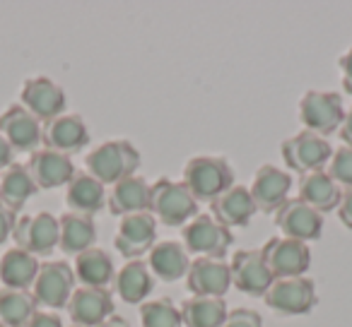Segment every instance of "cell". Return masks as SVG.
Instances as JSON below:
<instances>
[{"label": "cell", "instance_id": "25", "mask_svg": "<svg viewBox=\"0 0 352 327\" xmlns=\"http://www.w3.org/2000/svg\"><path fill=\"white\" fill-rule=\"evenodd\" d=\"M97 243V224L92 217L75 215V212H65L58 219V245L65 255H75L94 248Z\"/></svg>", "mask_w": 352, "mask_h": 327}, {"label": "cell", "instance_id": "32", "mask_svg": "<svg viewBox=\"0 0 352 327\" xmlns=\"http://www.w3.org/2000/svg\"><path fill=\"white\" fill-rule=\"evenodd\" d=\"M36 306L39 303L30 289H0V322L6 327H27Z\"/></svg>", "mask_w": 352, "mask_h": 327}, {"label": "cell", "instance_id": "11", "mask_svg": "<svg viewBox=\"0 0 352 327\" xmlns=\"http://www.w3.org/2000/svg\"><path fill=\"white\" fill-rule=\"evenodd\" d=\"M157 243V219L150 212H138V215L121 217L118 231L113 236L116 250L128 260H138L142 253H150Z\"/></svg>", "mask_w": 352, "mask_h": 327}, {"label": "cell", "instance_id": "35", "mask_svg": "<svg viewBox=\"0 0 352 327\" xmlns=\"http://www.w3.org/2000/svg\"><path fill=\"white\" fill-rule=\"evenodd\" d=\"M222 327H263V317L251 308H236L227 315Z\"/></svg>", "mask_w": 352, "mask_h": 327}, {"label": "cell", "instance_id": "37", "mask_svg": "<svg viewBox=\"0 0 352 327\" xmlns=\"http://www.w3.org/2000/svg\"><path fill=\"white\" fill-rule=\"evenodd\" d=\"M338 217H340V221L347 226V229H352V188H345L340 195V205H338Z\"/></svg>", "mask_w": 352, "mask_h": 327}, {"label": "cell", "instance_id": "5", "mask_svg": "<svg viewBox=\"0 0 352 327\" xmlns=\"http://www.w3.org/2000/svg\"><path fill=\"white\" fill-rule=\"evenodd\" d=\"M345 106L338 92H323V89H309L299 101V121L304 130H311L321 137L340 130Z\"/></svg>", "mask_w": 352, "mask_h": 327}, {"label": "cell", "instance_id": "15", "mask_svg": "<svg viewBox=\"0 0 352 327\" xmlns=\"http://www.w3.org/2000/svg\"><path fill=\"white\" fill-rule=\"evenodd\" d=\"M275 224L283 231L285 239L302 241V243H311V241L321 239L323 234V215L311 210L299 197L287 200L275 212Z\"/></svg>", "mask_w": 352, "mask_h": 327}, {"label": "cell", "instance_id": "2", "mask_svg": "<svg viewBox=\"0 0 352 327\" xmlns=\"http://www.w3.org/2000/svg\"><path fill=\"white\" fill-rule=\"evenodd\" d=\"M184 186L191 191L196 202H212L234 186V169L225 156H193L184 167Z\"/></svg>", "mask_w": 352, "mask_h": 327}, {"label": "cell", "instance_id": "4", "mask_svg": "<svg viewBox=\"0 0 352 327\" xmlns=\"http://www.w3.org/2000/svg\"><path fill=\"white\" fill-rule=\"evenodd\" d=\"M184 245L188 253L198 255V258H215L225 260L230 253L234 236L232 229L222 226L212 215H196L182 231Z\"/></svg>", "mask_w": 352, "mask_h": 327}, {"label": "cell", "instance_id": "39", "mask_svg": "<svg viewBox=\"0 0 352 327\" xmlns=\"http://www.w3.org/2000/svg\"><path fill=\"white\" fill-rule=\"evenodd\" d=\"M340 70H342V87L352 94V46L340 56Z\"/></svg>", "mask_w": 352, "mask_h": 327}, {"label": "cell", "instance_id": "44", "mask_svg": "<svg viewBox=\"0 0 352 327\" xmlns=\"http://www.w3.org/2000/svg\"><path fill=\"white\" fill-rule=\"evenodd\" d=\"M0 327H6V325H3V322H0Z\"/></svg>", "mask_w": 352, "mask_h": 327}, {"label": "cell", "instance_id": "20", "mask_svg": "<svg viewBox=\"0 0 352 327\" xmlns=\"http://www.w3.org/2000/svg\"><path fill=\"white\" fill-rule=\"evenodd\" d=\"M89 142L87 123L78 113H63L44 125V147L56 149L60 154H75Z\"/></svg>", "mask_w": 352, "mask_h": 327}, {"label": "cell", "instance_id": "36", "mask_svg": "<svg viewBox=\"0 0 352 327\" xmlns=\"http://www.w3.org/2000/svg\"><path fill=\"white\" fill-rule=\"evenodd\" d=\"M15 224H17V212H12L10 207H6L0 202V245L12 236Z\"/></svg>", "mask_w": 352, "mask_h": 327}, {"label": "cell", "instance_id": "33", "mask_svg": "<svg viewBox=\"0 0 352 327\" xmlns=\"http://www.w3.org/2000/svg\"><path fill=\"white\" fill-rule=\"evenodd\" d=\"M140 325L142 327H184L182 308L169 296L157 298V301L140 303Z\"/></svg>", "mask_w": 352, "mask_h": 327}, {"label": "cell", "instance_id": "18", "mask_svg": "<svg viewBox=\"0 0 352 327\" xmlns=\"http://www.w3.org/2000/svg\"><path fill=\"white\" fill-rule=\"evenodd\" d=\"M27 169H30L39 191H54V188L68 186L75 178L73 159L68 154L49 149V147H39L36 152H32Z\"/></svg>", "mask_w": 352, "mask_h": 327}, {"label": "cell", "instance_id": "23", "mask_svg": "<svg viewBox=\"0 0 352 327\" xmlns=\"http://www.w3.org/2000/svg\"><path fill=\"white\" fill-rule=\"evenodd\" d=\"M150 191L152 186L142 176H131L111 186V193L107 195V205L111 215L128 217L138 212H150Z\"/></svg>", "mask_w": 352, "mask_h": 327}, {"label": "cell", "instance_id": "26", "mask_svg": "<svg viewBox=\"0 0 352 327\" xmlns=\"http://www.w3.org/2000/svg\"><path fill=\"white\" fill-rule=\"evenodd\" d=\"M65 202H68L70 212H75V215L94 217L107 205L104 183H99L89 173H75L73 181L65 186Z\"/></svg>", "mask_w": 352, "mask_h": 327}, {"label": "cell", "instance_id": "1", "mask_svg": "<svg viewBox=\"0 0 352 327\" xmlns=\"http://www.w3.org/2000/svg\"><path fill=\"white\" fill-rule=\"evenodd\" d=\"M87 173L104 186H116L123 178L135 176L140 167V154L128 140H107L94 147L85 159Z\"/></svg>", "mask_w": 352, "mask_h": 327}, {"label": "cell", "instance_id": "22", "mask_svg": "<svg viewBox=\"0 0 352 327\" xmlns=\"http://www.w3.org/2000/svg\"><path fill=\"white\" fill-rule=\"evenodd\" d=\"M212 217L220 221L222 226L232 229V226H246L251 221V217L256 215V205L251 191L246 186H232L222 193L220 197L210 202Z\"/></svg>", "mask_w": 352, "mask_h": 327}, {"label": "cell", "instance_id": "40", "mask_svg": "<svg viewBox=\"0 0 352 327\" xmlns=\"http://www.w3.org/2000/svg\"><path fill=\"white\" fill-rule=\"evenodd\" d=\"M12 159H15V149H12L6 137L0 135V171H6L10 164H15Z\"/></svg>", "mask_w": 352, "mask_h": 327}, {"label": "cell", "instance_id": "43", "mask_svg": "<svg viewBox=\"0 0 352 327\" xmlns=\"http://www.w3.org/2000/svg\"><path fill=\"white\" fill-rule=\"evenodd\" d=\"M70 327H82V325H70Z\"/></svg>", "mask_w": 352, "mask_h": 327}, {"label": "cell", "instance_id": "21", "mask_svg": "<svg viewBox=\"0 0 352 327\" xmlns=\"http://www.w3.org/2000/svg\"><path fill=\"white\" fill-rule=\"evenodd\" d=\"M147 267H150L152 277H157L160 282H176V279L188 274L191 258H188V250L184 243L160 241V243L152 245Z\"/></svg>", "mask_w": 352, "mask_h": 327}, {"label": "cell", "instance_id": "42", "mask_svg": "<svg viewBox=\"0 0 352 327\" xmlns=\"http://www.w3.org/2000/svg\"><path fill=\"white\" fill-rule=\"evenodd\" d=\"M99 327H131V322H128L123 315H116V313H113V315L107 317Z\"/></svg>", "mask_w": 352, "mask_h": 327}, {"label": "cell", "instance_id": "29", "mask_svg": "<svg viewBox=\"0 0 352 327\" xmlns=\"http://www.w3.org/2000/svg\"><path fill=\"white\" fill-rule=\"evenodd\" d=\"M75 279H80V287H97L107 289L113 282L116 272H113V260L107 250L102 248H89L75 258Z\"/></svg>", "mask_w": 352, "mask_h": 327}, {"label": "cell", "instance_id": "31", "mask_svg": "<svg viewBox=\"0 0 352 327\" xmlns=\"http://www.w3.org/2000/svg\"><path fill=\"white\" fill-rule=\"evenodd\" d=\"M230 315L225 298L191 296L182 303L184 327H222Z\"/></svg>", "mask_w": 352, "mask_h": 327}, {"label": "cell", "instance_id": "27", "mask_svg": "<svg viewBox=\"0 0 352 327\" xmlns=\"http://www.w3.org/2000/svg\"><path fill=\"white\" fill-rule=\"evenodd\" d=\"M152 287H155V279H152L150 267L140 260H128L113 277V289H116L118 298L131 306L145 301L152 293Z\"/></svg>", "mask_w": 352, "mask_h": 327}, {"label": "cell", "instance_id": "14", "mask_svg": "<svg viewBox=\"0 0 352 327\" xmlns=\"http://www.w3.org/2000/svg\"><path fill=\"white\" fill-rule=\"evenodd\" d=\"M230 267H232V284L241 293H249V296H265L270 284L275 282V274L270 272L268 263H265L263 248L236 250Z\"/></svg>", "mask_w": 352, "mask_h": 327}, {"label": "cell", "instance_id": "28", "mask_svg": "<svg viewBox=\"0 0 352 327\" xmlns=\"http://www.w3.org/2000/svg\"><path fill=\"white\" fill-rule=\"evenodd\" d=\"M39 267V258L15 245L0 258V282L6 289H32Z\"/></svg>", "mask_w": 352, "mask_h": 327}, {"label": "cell", "instance_id": "7", "mask_svg": "<svg viewBox=\"0 0 352 327\" xmlns=\"http://www.w3.org/2000/svg\"><path fill=\"white\" fill-rule=\"evenodd\" d=\"M333 156V147L326 137L316 135L311 130H302L294 137H287L283 142V159L292 171L309 173V171H321L328 167V161Z\"/></svg>", "mask_w": 352, "mask_h": 327}, {"label": "cell", "instance_id": "8", "mask_svg": "<svg viewBox=\"0 0 352 327\" xmlns=\"http://www.w3.org/2000/svg\"><path fill=\"white\" fill-rule=\"evenodd\" d=\"M75 291V272L68 263H41L39 274H36L34 284H32V293H34L36 303L46 308H65Z\"/></svg>", "mask_w": 352, "mask_h": 327}, {"label": "cell", "instance_id": "24", "mask_svg": "<svg viewBox=\"0 0 352 327\" xmlns=\"http://www.w3.org/2000/svg\"><path fill=\"white\" fill-rule=\"evenodd\" d=\"M340 195H342L340 186L328 176L326 169H321V171H309L299 178V200L307 202L311 210L321 212V215H326V212H331V210H338Z\"/></svg>", "mask_w": 352, "mask_h": 327}, {"label": "cell", "instance_id": "10", "mask_svg": "<svg viewBox=\"0 0 352 327\" xmlns=\"http://www.w3.org/2000/svg\"><path fill=\"white\" fill-rule=\"evenodd\" d=\"M17 248L27 250L34 258L51 255L58 248V219L51 212H39L34 217H22L17 219L12 231Z\"/></svg>", "mask_w": 352, "mask_h": 327}, {"label": "cell", "instance_id": "34", "mask_svg": "<svg viewBox=\"0 0 352 327\" xmlns=\"http://www.w3.org/2000/svg\"><path fill=\"white\" fill-rule=\"evenodd\" d=\"M326 171L338 186L352 188V147H347V145L336 147Z\"/></svg>", "mask_w": 352, "mask_h": 327}, {"label": "cell", "instance_id": "38", "mask_svg": "<svg viewBox=\"0 0 352 327\" xmlns=\"http://www.w3.org/2000/svg\"><path fill=\"white\" fill-rule=\"evenodd\" d=\"M27 327H63V322H60V317L56 315V313H34V317H32L30 322H27Z\"/></svg>", "mask_w": 352, "mask_h": 327}, {"label": "cell", "instance_id": "16", "mask_svg": "<svg viewBox=\"0 0 352 327\" xmlns=\"http://www.w3.org/2000/svg\"><path fill=\"white\" fill-rule=\"evenodd\" d=\"M289 188H292V176L285 169L263 164L254 173V183L249 186V191L251 197H254L256 210L273 215L289 200Z\"/></svg>", "mask_w": 352, "mask_h": 327}, {"label": "cell", "instance_id": "17", "mask_svg": "<svg viewBox=\"0 0 352 327\" xmlns=\"http://www.w3.org/2000/svg\"><path fill=\"white\" fill-rule=\"evenodd\" d=\"M186 287L193 296H212L225 298L232 287V267L225 260L215 258H196L186 274Z\"/></svg>", "mask_w": 352, "mask_h": 327}, {"label": "cell", "instance_id": "6", "mask_svg": "<svg viewBox=\"0 0 352 327\" xmlns=\"http://www.w3.org/2000/svg\"><path fill=\"white\" fill-rule=\"evenodd\" d=\"M265 306L280 315H304L316 306V284L309 277L275 279L263 296Z\"/></svg>", "mask_w": 352, "mask_h": 327}, {"label": "cell", "instance_id": "19", "mask_svg": "<svg viewBox=\"0 0 352 327\" xmlns=\"http://www.w3.org/2000/svg\"><path fill=\"white\" fill-rule=\"evenodd\" d=\"M65 308H68L73 325L99 327L107 317L113 315V296L109 289L78 287Z\"/></svg>", "mask_w": 352, "mask_h": 327}, {"label": "cell", "instance_id": "9", "mask_svg": "<svg viewBox=\"0 0 352 327\" xmlns=\"http://www.w3.org/2000/svg\"><path fill=\"white\" fill-rule=\"evenodd\" d=\"M0 135L15 152H36L44 147V123L34 118L22 104H12L0 113Z\"/></svg>", "mask_w": 352, "mask_h": 327}, {"label": "cell", "instance_id": "12", "mask_svg": "<svg viewBox=\"0 0 352 327\" xmlns=\"http://www.w3.org/2000/svg\"><path fill=\"white\" fill-rule=\"evenodd\" d=\"M265 263H268L270 272L275 274V279L283 277H304L307 269L311 267V250L309 243L294 239H270L263 245Z\"/></svg>", "mask_w": 352, "mask_h": 327}, {"label": "cell", "instance_id": "13", "mask_svg": "<svg viewBox=\"0 0 352 327\" xmlns=\"http://www.w3.org/2000/svg\"><path fill=\"white\" fill-rule=\"evenodd\" d=\"M20 101L32 116L46 125L54 118L63 116L65 92L58 82L49 77H30L20 89Z\"/></svg>", "mask_w": 352, "mask_h": 327}, {"label": "cell", "instance_id": "41", "mask_svg": "<svg viewBox=\"0 0 352 327\" xmlns=\"http://www.w3.org/2000/svg\"><path fill=\"white\" fill-rule=\"evenodd\" d=\"M338 132H340L342 142H345L347 147H352V106H350V111H345V118H342V125Z\"/></svg>", "mask_w": 352, "mask_h": 327}, {"label": "cell", "instance_id": "3", "mask_svg": "<svg viewBox=\"0 0 352 327\" xmlns=\"http://www.w3.org/2000/svg\"><path fill=\"white\" fill-rule=\"evenodd\" d=\"M150 215L164 226H186L198 215V202L184 181L160 178L150 191Z\"/></svg>", "mask_w": 352, "mask_h": 327}, {"label": "cell", "instance_id": "30", "mask_svg": "<svg viewBox=\"0 0 352 327\" xmlns=\"http://www.w3.org/2000/svg\"><path fill=\"white\" fill-rule=\"evenodd\" d=\"M36 193L39 188H36L27 164H10L0 176V202L10 207L12 212H20L25 202Z\"/></svg>", "mask_w": 352, "mask_h": 327}]
</instances>
